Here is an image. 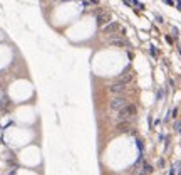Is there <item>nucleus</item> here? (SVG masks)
<instances>
[{
    "mask_svg": "<svg viewBox=\"0 0 181 175\" xmlns=\"http://www.w3.org/2000/svg\"><path fill=\"white\" fill-rule=\"evenodd\" d=\"M124 105H126V99H124L123 96H117L111 101V109H117V111H119Z\"/></svg>",
    "mask_w": 181,
    "mask_h": 175,
    "instance_id": "obj_3",
    "label": "nucleus"
},
{
    "mask_svg": "<svg viewBox=\"0 0 181 175\" xmlns=\"http://www.w3.org/2000/svg\"><path fill=\"white\" fill-rule=\"evenodd\" d=\"M131 128H133V123H131L129 120L119 121V125H117V130H119L121 133H129V131H131Z\"/></svg>",
    "mask_w": 181,
    "mask_h": 175,
    "instance_id": "obj_2",
    "label": "nucleus"
},
{
    "mask_svg": "<svg viewBox=\"0 0 181 175\" xmlns=\"http://www.w3.org/2000/svg\"><path fill=\"white\" fill-rule=\"evenodd\" d=\"M124 86H126V84L116 83V84L111 86V93H114V94H121V93H124Z\"/></svg>",
    "mask_w": 181,
    "mask_h": 175,
    "instance_id": "obj_4",
    "label": "nucleus"
},
{
    "mask_svg": "<svg viewBox=\"0 0 181 175\" xmlns=\"http://www.w3.org/2000/svg\"><path fill=\"white\" fill-rule=\"evenodd\" d=\"M136 116V106H134L133 103H129V105H124L119 111H117V121H124V120H134Z\"/></svg>",
    "mask_w": 181,
    "mask_h": 175,
    "instance_id": "obj_1",
    "label": "nucleus"
}]
</instances>
